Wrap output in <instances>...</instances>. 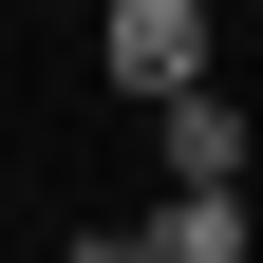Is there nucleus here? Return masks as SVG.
I'll list each match as a JSON object with an SVG mask.
<instances>
[{
  "mask_svg": "<svg viewBox=\"0 0 263 263\" xmlns=\"http://www.w3.org/2000/svg\"><path fill=\"white\" fill-rule=\"evenodd\" d=\"M76 263H151V226H94V245H76Z\"/></svg>",
  "mask_w": 263,
  "mask_h": 263,
  "instance_id": "nucleus-4",
  "label": "nucleus"
},
{
  "mask_svg": "<svg viewBox=\"0 0 263 263\" xmlns=\"http://www.w3.org/2000/svg\"><path fill=\"white\" fill-rule=\"evenodd\" d=\"M170 170H188V188H245V94H226V76L170 94Z\"/></svg>",
  "mask_w": 263,
  "mask_h": 263,
  "instance_id": "nucleus-2",
  "label": "nucleus"
},
{
  "mask_svg": "<svg viewBox=\"0 0 263 263\" xmlns=\"http://www.w3.org/2000/svg\"><path fill=\"white\" fill-rule=\"evenodd\" d=\"M94 57H113V94H151V113H170V94H207V0H113V19H94Z\"/></svg>",
  "mask_w": 263,
  "mask_h": 263,
  "instance_id": "nucleus-1",
  "label": "nucleus"
},
{
  "mask_svg": "<svg viewBox=\"0 0 263 263\" xmlns=\"http://www.w3.org/2000/svg\"><path fill=\"white\" fill-rule=\"evenodd\" d=\"M151 263H245V188H170L151 207Z\"/></svg>",
  "mask_w": 263,
  "mask_h": 263,
  "instance_id": "nucleus-3",
  "label": "nucleus"
}]
</instances>
